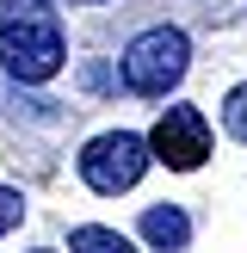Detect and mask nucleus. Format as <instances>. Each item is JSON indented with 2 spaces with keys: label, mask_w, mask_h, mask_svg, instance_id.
Returning <instances> with one entry per match:
<instances>
[{
  "label": "nucleus",
  "mask_w": 247,
  "mask_h": 253,
  "mask_svg": "<svg viewBox=\"0 0 247 253\" xmlns=\"http://www.w3.org/2000/svg\"><path fill=\"white\" fill-rule=\"evenodd\" d=\"M68 62V37L49 0H6L0 6V68L25 86H43Z\"/></svg>",
  "instance_id": "1"
},
{
  "label": "nucleus",
  "mask_w": 247,
  "mask_h": 253,
  "mask_svg": "<svg viewBox=\"0 0 247 253\" xmlns=\"http://www.w3.org/2000/svg\"><path fill=\"white\" fill-rule=\"evenodd\" d=\"M185 68H192V43L173 25H155V31L130 37V49H124V86L142 99H167L185 81Z\"/></svg>",
  "instance_id": "2"
},
{
  "label": "nucleus",
  "mask_w": 247,
  "mask_h": 253,
  "mask_svg": "<svg viewBox=\"0 0 247 253\" xmlns=\"http://www.w3.org/2000/svg\"><path fill=\"white\" fill-rule=\"evenodd\" d=\"M148 142L142 136H130V130H105V136H93L86 142V155H81V179L93 185V192H105V198H118V192H130L136 179L148 173Z\"/></svg>",
  "instance_id": "3"
},
{
  "label": "nucleus",
  "mask_w": 247,
  "mask_h": 253,
  "mask_svg": "<svg viewBox=\"0 0 247 253\" xmlns=\"http://www.w3.org/2000/svg\"><path fill=\"white\" fill-rule=\"evenodd\" d=\"M148 155H155L161 167H173V173L204 167V155H210V124H204V111H198V105H167L161 124H155V136H148Z\"/></svg>",
  "instance_id": "4"
},
{
  "label": "nucleus",
  "mask_w": 247,
  "mask_h": 253,
  "mask_svg": "<svg viewBox=\"0 0 247 253\" xmlns=\"http://www.w3.org/2000/svg\"><path fill=\"white\" fill-rule=\"evenodd\" d=\"M142 241H148V247H161V253H179L185 241H192V222H185V210H179V204H155V210H142Z\"/></svg>",
  "instance_id": "5"
},
{
  "label": "nucleus",
  "mask_w": 247,
  "mask_h": 253,
  "mask_svg": "<svg viewBox=\"0 0 247 253\" xmlns=\"http://www.w3.org/2000/svg\"><path fill=\"white\" fill-rule=\"evenodd\" d=\"M68 253H136L130 241H124L118 229H99V222H86V229L68 235Z\"/></svg>",
  "instance_id": "6"
},
{
  "label": "nucleus",
  "mask_w": 247,
  "mask_h": 253,
  "mask_svg": "<svg viewBox=\"0 0 247 253\" xmlns=\"http://www.w3.org/2000/svg\"><path fill=\"white\" fill-rule=\"evenodd\" d=\"M222 124L235 130V142H247V81L229 93V105H222Z\"/></svg>",
  "instance_id": "7"
},
{
  "label": "nucleus",
  "mask_w": 247,
  "mask_h": 253,
  "mask_svg": "<svg viewBox=\"0 0 247 253\" xmlns=\"http://www.w3.org/2000/svg\"><path fill=\"white\" fill-rule=\"evenodd\" d=\"M19 216H25V198L0 185V235H12V229H19Z\"/></svg>",
  "instance_id": "8"
},
{
  "label": "nucleus",
  "mask_w": 247,
  "mask_h": 253,
  "mask_svg": "<svg viewBox=\"0 0 247 253\" xmlns=\"http://www.w3.org/2000/svg\"><path fill=\"white\" fill-rule=\"evenodd\" d=\"M49 6H99V0H49Z\"/></svg>",
  "instance_id": "9"
}]
</instances>
